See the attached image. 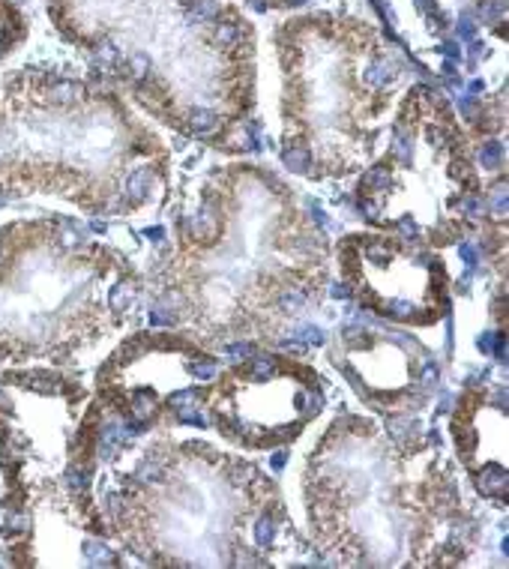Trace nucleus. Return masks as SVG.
<instances>
[{"label":"nucleus","instance_id":"1","mask_svg":"<svg viewBox=\"0 0 509 569\" xmlns=\"http://www.w3.org/2000/svg\"><path fill=\"white\" fill-rule=\"evenodd\" d=\"M96 75L153 117L219 141L255 105V27L228 0H45Z\"/></svg>","mask_w":509,"mask_h":569},{"label":"nucleus","instance_id":"2","mask_svg":"<svg viewBox=\"0 0 509 569\" xmlns=\"http://www.w3.org/2000/svg\"><path fill=\"white\" fill-rule=\"evenodd\" d=\"M156 144L102 75H0V198L45 189L102 213V201L117 192L99 183L93 168H120Z\"/></svg>","mask_w":509,"mask_h":569},{"label":"nucleus","instance_id":"3","mask_svg":"<svg viewBox=\"0 0 509 569\" xmlns=\"http://www.w3.org/2000/svg\"><path fill=\"white\" fill-rule=\"evenodd\" d=\"M27 36V18L13 0H0V60L9 57Z\"/></svg>","mask_w":509,"mask_h":569},{"label":"nucleus","instance_id":"4","mask_svg":"<svg viewBox=\"0 0 509 569\" xmlns=\"http://www.w3.org/2000/svg\"><path fill=\"white\" fill-rule=\"evenodd\" d=\"M476 13L483 18V24H506V0H476Z\"/></svg>","mask_w":509,"mask_h":569},{"label":"nucleus","instance_id":"5","mask_svg":"<svg viewBox=\"0 0 509 569\" xmlns=\"http://www.w3.org/2000/svg\"><path fill=\"white\" fill-rule=\"evenodd\" d=\"M252 9L258 13H267V9H294V6H303L308 0H246Z\"/></svg>","mask_w":509,"mask_h":569},{"label":"nucleus","instance_id":"6","mask_svg":"<svg viewBox=\"0 0 509 569\" xmlns=\"http://www.w3.org/2000/svg\"><path fill=\"white\" fill-rule=\"evenodd\" d=\"M285 465V453H276L273 455V467H282Z\"/></svg>","mask_w":509,"mask_h":569}]
</instances>
